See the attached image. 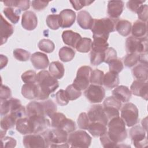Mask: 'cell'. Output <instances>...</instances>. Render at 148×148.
<instances>
[{
	"label": "cell",
	"instance_id": "cell-1",
	"mask_svg": "<svg viewBox=\"0 0 148 148\" xmlns=\"http://www.w3.org/2000/svg\"><path fill=\"white\" fill-rule=\"evenodd\" d=\"M37 83L39 87V94L36 99L45 100L50 94L54 92L59 87L57 79H55L49 71L43 70L37 74Z\"/></svg>",
	"mask_w": 148,
	"mask_h": 148
},
{
	"label": "cell",
	"instance_id": "cell-5",
	"mask_svg": "<svg viewBox=\"0 0 148 148\" xmlns=\"http://www.w3.org/2000/svg\"><path fill=\"white\" fill-rule=\"evenodd\" d=\"M91 137L83 130H77L69 134L67 143L72 147H88L91 143Z\"/></svg>",
	"mask_w": 148,
	"mask_h": 148
},
{
	"label": "cell",
	"instance_id": "cell-37",
	"mask_svg": "<svg viewBox=\"0 0 148 148\" xmlns=\"http://www.w3.org/2000/svg\"><path fill=\"white\" fill-rule=\"evenodd\" d=\"M17 120L10 114L5 115L1 121V130L7 131L10 128L14 127L16 123Z\"/></svg>",
	"mask_w": 148,
	"mask_h": 148
},
{
	"label": "cell",
	"instance_id": "cell-36",
	"mask_svg": "<svg viewBox=\"0 0 148 148\" xmlns=\"http://www.w3.org/2000/svg\"><path fill=\"white\" fill-rule=\"evenodd\" d=\"M92 42V40L90 38H82L78 42L76 49L80 53H88L91 49Z\"/></svg>",
	"mask_w": 148,
	"mask_h": 148
},
{
	"label": "cell",
	"instance_id": "cell-48",
	"mask_svg": "<svg viewBox=\"0 0 148 148\" xmlns=\"http://www.w3.org/2000/svg\"><path fill=\"white\" fill-rule=\"evenodd\" d=\"M105 53H97L91 50L90 53V62L93 65H99L104 62Z\"/></svg>",
	"mask_w": 148,
	"mask_h": 148
},
{
	"label": "cell",
	"instance_id": "cell-46",
	"mask_svg": "<svg viewBox=\"0 0 148 148\" xmlns=\"http://www.w3.org/2000/svg\"><path fill=\"white\" fill-rule=\"evenodd\" d=\"M13 54L14 57L19 61H27L30 57V53L22 49L14 50Z\"/></svg>",
	"mask_w": 148,
	"mask_h": 148
},
{
	"label": "cell",
	"instance_id": "cell-31",
	"mask_svg": "<svg viewBox=\"0 0 148 148\" xmlns=\"http://www.w3.org/2000/svg\"><path fill=\"white\" fill-rule=\"evenodd\" d=\"M49 72L56 79H61L64 75V65L59 61H53L49 65Z\"/></svg>",
	"mask_w": 148,
	"mask_h": 148
},
{
	"label": "cell",
	"instance_id": "cell-49",
	"mask_svg": "<svg viewBox=\"0 0 148 148\" xmlns=\"http://www.w3.org/2000/svg\"><path fill=\"white\" fill-rule=\"evenodd\" d=\"M90 122L86 113L83 112L79 114L77 119V124L80 129L87 130Z\"/></svg>",
	"mask_w": 148,
	"mask_h": 148
},
{
	"label": "cell",
	"instance_id": "cell-8",
	"mask_svg": "<svg viewBox=\"0 0 148 148\" xmlns=\"http://www.w3.org/2000/svg\"><path fill=\"white\" fill-rule=\"evenodd\" d=\"M92 69L89 66H82L80 67L76 73V77L74 79L73 85L79 90H84L87 88L90 84V76Z\"/></svg>",
	"mask_w": 148,
	"mask_h": 148
},
{
	"label": "cell",
	"instance_id": "cell-26",
	"mask_svg": "<svg viewBox=\"0 0 148 148\" xmlns=\"http://www.w3.org/2000/svg\"><path fill=\"white\" fill-rule=\"evenodd\" d=\"M26 113L28 117L36 116H45L44 108L42 102L36 101L31 102L27 105Z\"/></svg>",
	"mask_w": 148,
	"mask_h": 148
},
{
	"label": "cell",
	"instance_id": "cell-19",
	"mask_svg": "<svg viewBox=\"0 0 148 148\" xmlns=\"http://www.w3.org/2000/svg\"><path fill=\"white\" fill-rule=\"evenodd\" d=\"M61 27L62 28H69L71 27L75 21L76 13L75 12L69 9L62 10L60 14Z\"/></svg>",
	"mask_w": 148,
	"mask_h": 148
},
{
	"label": "cell",
	"instance_id": "cell-40",
	"mask_svg": "<svg viewBox=\"0 0 148 148\" xmlns=\"http://www.w3.org/2000/svg\"><path fill=\"white\" fill-rule=\"evenodd\" d=\"M39 49L47 53L53 52L55 49V45L53 41L47 39H43L38 43Z\"/></svg>",
	"mask_w": 148,
	"mask_h": 148
},
{
	"label": "cell",
	"instance_id": "cell-4",
	"mask_svg": "<svg viewBox=\"0 0 148 148\" xmlns=\"http://www.w3.org/2000/svg\"><path fill=\"white\" fill-rule=\"evenodd\" d=\"M116 24L115 20L110 18L94 19L91 28L93 35L109 38V34L116 30Z\"/></svg>",
	"mask_w": 148,
	"mask_h": 148
},
{
	"label": "cell",
	"instance_id": "cell-59",
	"mask_svg": "<svg viewBox=\"0 0 148 148\" xmlns=\"http://www.w3.org/2000/svg\"><path fill=\"white\" fill-rule=\"evenodd\" d=\"M32 8L38 11L42 10L44 9L49 3V2L41 1H32L31 2Z\"/></svg>",
	"mask_w": 148,
	"mask_h": 148
},
{
	"label": "cell",
	"instance_id": "cell-56",
	"mask_svg": "<svg viewBox=\"0 0 148 148\" xmlns=\"http://www.w3.org/2000/svg\"><path fill=\"white\" fill-rule=\"evenodd\" d=\"M146 1H129L127 3L128 9L135 13H136L139 8Z\"/></svg>",
	"mask_w": 148,
	"mask_h": 148
},
{
	"label": "cell",
	"instance_id": "cell-32",
	"mask_svg": "<svg viewBox=\"0 0 148 148\" xmlns=\"http://www.w3.org/2000/svg\"><path fill=\"white\" fill-rule=\"evenodd\" d=\"M87 130L94 137H100L107 131V128L101 123L91 122Z\"/></svg>",
	"mask_w": 148,
	"mask_h": 148
},
{
	"label": "cell",
	"instance_id": "cell-9",
	"mask_svg": "<svg viewBox=\"0 0 148 148\" xmlns=\"http://www.w3.org/2000/svg\"><path fill=\"white\" fill-rule=\"evenodd\" d=\"M126 51L128 54H142L147 52V39H140L130 36L126 39Z\"/></svg>",
	"mask_w": 148,
	"mask_h": 148
},
{
	"label": "cell",
	"instance_id": "cell-25",
	"mask_svg": "<svg viewBox=\"0 0 148 148\" xmlns=\"http://www.w3.org/2000/svg\"><path fill=\"white\" fill-rule=\"evenodd\" d=\"M92 37L94 40L91 45L92 51L97 53H105L109 47V44L107 42L108 38L95 35H93Z\"/></svg>",
	"mask_w": 148,
	"mask_h": 148
},
{
	"label": "cell",
	"instance_id": "cell-33",
	"mask_svg": "<svg viewBox=\"0 0 148 148\" xmlns=\"http://www.w3.org/2000/svg\"><path fill=\"white\" fill-rule=\"evenodd\" d=\"M132 28L131 23L128 20H120L117 21L115 29L119 34L123 36H127L131 33Z\"/></svg>",
	"mask_w": 148,
	"mask_h": 148
},
{
	"label": "cell",
	"instance_id": "cell-57",
	"mask_svg": "<svg viewBox=\"0 0 148 148\" xmlns=\"http://www.w3.org/2000/svg\"><path fill=\"white\" fill-rule=\"evenodd\" d=\"M11 96H12V92H11L10 89L8 87L1 84V93H0L1 101L7 100L9 98H10Z\"/></svg>",
	"mask_w": 148,
	"mask_h": 148
},
{
	"label": "cell",
	"instance_id": "cell-6",
	"mask_svg": "<svg viewBox=\"0 0 148 148\" xmlns=\"http://www.w3.org/2000/svg\"><path fill=\"white\" fill-rule=\"evenodd\" d=\"M51 126L55 128H60L70 134L76 130V124L72 120L67 119L62 113L56 112L51 117Z\"/></svg>",
	"mask_w": 148,
	"mask_h": 148
},
{
	"label": "cell",
	"instance_id": "cell-10",
	"mask_svg": "<svg viewBox=\"0 0 148 148\" xmlns=\"http://www.w3.org/2000/svg\"><path fill=\"white\" fill-rule=\"evenodd\" d=\"M129 134L135 147L141 148L147 146V140L146 131L143 127L140 125H135L130 130Z\"/></svg>",
	"mask_w": 148,
	"mask_h": 148
},
{
	"label": "cell",
	"instance_id": "cell-34",
	"mask_svg": "<svg viewBox=\"0 0 148 148\" xmlns=\"http://www.w3.org/2000/svg\"><path fill=\"white\" fill-rule=\"evenodd\" d=\"M5 6L10 8H17L19 11H24L29 9L30 6V1L28 0H9L3 2Z\"/></svg>",
	"mask_w": 148,
	"mask_h": 148
},
{
	"label": "cell",
	"instance_id": "cell-51",
	"mask_svg": "<svg viewBox=\"0 0 148 148\" xmlns=\"http://www.w3.org/2000/svg\"><path fill=\"white\" fill-rule=\"evenodd\" d=\"M100 141L101 143V145L103 147H116L117 144L116 143L114 142L109 136L108 131H106L105 133H104L102 135L100 136Z\"/></svg>",
	"mask_w": 148,
	"mask_h": 148
},
{
	"label": "cell",
	"instance_id": "cell-28",
	"mask_svg": "<svg viewBox=\"0 0 148 148\" xmlns=\"http://www.w3.org/2000/svg\"><path fill=\"white\" fill-rule=\"evenodd\" d=\"M132 36L138 38L143 39L147 38V24L140 20L136 21L131 28Z\"/></svg>",
	"mask_w": 148,
	"mask_h": 148
},
{
	"label": "cell",
	"instance_id": "cell-12",
	"mask_svg": "<svg viewBox=\"0 0 148 148\" xmlns=\"http://www.w3.org/2000/svg\"><path fill=\"white\" fill-rule=\"evenodd\" d=\"M87 116L91 122H99L105 125H108V119L102 105H94L88 110Z\"/></svg>",
	"mask_w": 148,
	"mask_h": 148
},
{
	"label": "cell",
	"instance_id": "cell-47",
	"mask_svg": "<svg viewBox=\"0 0 148 148\" xmlns=\"http://www.w3.org/2000/svg\"><path fill=\"white\" fill-rule=\"evenodd\" d=\"M139 61V54L137 53L128 54L124 60V64L127 67L135 65Z\"/></svg>",
	"mask_w": 148,
	"mask_h": 148
},
{
	"label": "cell",
	"instance_id": "cell-29",
	"mask_svg": "<svg viewBox=\"0 0 148 148\" xmlns=\"http://www.w3.org/2000/svg\"><path fill=\"white\" fill-rule=\"evenodd\" d=\"M120 82L119 74L113 72L109 71L103 77V84L108 89H112L118 86Z\"/></svg>",
	"mask_w": 148,
	"mask_h": 148
},
{
	"label": "cell",
	"instance_id": "cell-58",
	"mask_svg": "<svg viewBox=\"0 0 148 148\" xmlns=\"http://www.w3.org/2000/svg\"><path fill=\"white\" fill-rule=\"evenodd\" d=\"M1 139L2 147H14L16 145V140L13 138L6 136Z\"/></svg>",
	"mask_w": 148,
	"mask_h": 148
},
{
	"label": "cell",
	"instance_id": "cell-43",
	"mask_svg": "<svg viewBox=\"0 0 148 148\" xmlns=\"http://www.w3.org/2000/svg\"><path fill=\"white\" fill-rule=\"evenodd\" d=\"M103 107L114 108L119 110L121 107V102L116 99L113 96L108 97L104 100Z\"/></svg>",
	"mask_w": 148,
	"mask_h": 148
},
{
	"label": "cell",
	"instance_id": "cell-18",
	"mask_svg": "<svg viewBox=\"0 0 148 148\" xmlns=\"http://www.w3.org/2000/svg\"><path fill=\"white\" fill-rule=\"evenodd\" d=\"M122 1H110L108 4V14L110 18L116 20L121 16L124 8Z\"/></svg>",
	"mask_w": 148,
	"mask_h": 148
},
{
	"label": "cell",
	"instance_id": "cell-27",
	"mask_svg": "<svg viewBox=\"0 0 148 148\" xmlns=\"http://www.w3.org/2000/svg\"><path fill=\"white\" fill-rule=\"evenodd\" d=\"M16 128L17 131L23 135L33 134L31 123L28 117H23L16 121Z\"/></svg>",
	"mask_w": 148,
	"mask_h": 148
},
{
	"label": "cell",
	"instance_id": "cell-23",
	"mask_svg": "<svg viewBox=\"0 0 148 148\" xmlns=\"http://www.w3.org/2000/svg\"><path fill=\"white\" fill-rule=\"evenodd\" d=\"M62 38L64 43L71 46L73 48H76L78 42L82 38L80 34L72 30L64 31L62 34Z\"/></svg>",
	"mask_w": 148,
	"mask_h": 148
},
{
	"label": "cell",
	"instance_id": "cell-38",
	"mask_svg": "<svg viewBox=\"0 0 148 148\" xmlns=\"http://www.w3.org/2000/svg\"><path fill=\"white\" fill-rule=\"evenodd\" d=\"M104 77V73L103 71L98 69L92 71L90 82L92 84H96L99 86L103 85Z\"/></svg>",
	"mask_w": 148,
	"mask_h": 148
},
{
	"label": "cell",
	"instance_id": "cell-20",
	"mask_svg": "<svg viewBox=\"0 0 148 148\" xmlns=\"http://www.w3.org/2000/svg\"><path fill=\"white\" fill-rule=\"evenodd\" d=\"M39 87L38 84L25 83L21 88V94L28 99H37L39 94Z\"/></svg>",
	"mask_w": 148,
	"mask_h": 148
},
{
	"label": "cell",
	"instance_id": "cell-2",
	"mask_svg": "<svg viewBox=\"0 0 148 148\" xmlns=\"http://www.w3.org/2000/svg\"><path fill=\"white\" fill-rule=\"evenodd\" d=\"M41 135L45 138L48 147H68L69 146L67 143L68 132L60 128H55L52 130L47 129Z\"/></svg>",
	"mask_w": 148,
	"mask_h": 148
},
{
	"label": "cell",
	"instance_id": "cell-30",
	"mask_svg": "<svg viewBox=\"0 0 148 148\" xmlns=\"http://www.w3.org/2000/svg\"><path fill=\"white\" fill-rule=\"evenodd\" d=\"M133 76L139 81L146 82L147 80L148 66L147 64H140L135 66L132 69Z\"/></svg>",
	"mask_w": 148,
	"mask_h": 148
},
{
	"label": "cell",
	"instance_id": "cell-15",
	"mask_svg": "<svg viewBox=\"0 0 148 148\" xmlns=\"http://www.w3.org/2000/svg\"><path fill=\"white\" fill-rule=\"evenodd\" d=\"M130 91L134 95L140 97L145 100H147L148 84L147 82L134 80L131 86Z\"/></svg>",
	"mask_w": 148,
	"mask_h": 148
},
{
	"label": "cell",
	"instance_id": "cell-42",
	"mask_svg": "<svg viewBox=\"0 0 148 148\" xmlns=\"http://www.w3.org/2000/svg\"><path fill=\"white\" fill-rule=\"evenodd\" d=\"M3 12L5 14V16L13 23V24H16L18 23L20 16L19 13L20 12L16 10V12L14 10V9L13 8L8 7L3 9Z\"/></svg>",
	"mask_w": 148,
	"mask_h": 148
},
{
	"label": "cell",
	"instance_id": "cell-52",
	"mask_svg": "<svg viewBox=\"0 0 148 148\" xmlns=\"http://www.w3.org/2000/svg\"><path fill=\"white\" fill-rule=\"evenodd\" d=\"M56 98L57 103L61 106L66 105L69 103V99L66 95L65 91L60 90L56 94Z\"/></svg>",
	"mask_w": 148,
	"mask_h": 148
},
{
	"label": "cell",
	"instance_id": "cell-50",
	"mask_svg": "<svg viewBox=\"0 0 148 148\" xmlns=\"http://www.w3.org/2000/svg\"><path fill=\"white\" fill-rule=\"evenodd\" d=\"M109 71L113 72L119 74L123 69V64L121 61L119 59H115L110 61L109 64Z\"/></svg>",
	"mask_w": 148,
	"mask_h": 148
},
{
	"label": "cell",
	"instance_id": "cell-45",
	"mask_svg": "<svg viewBox=\"0 0 148 148\" xmlns=\"http://www.w3.org/2000/svg\"><path fill=\"white\" fill-rule=\"evenodd\" d=\"M21 79L25 83H35L37 82V74L34 71L28 70L22 74Z\"/></svg>",
	"mask_w": 148,
	"mask_h": 148
},
{
	"label": "cell",
	"instance_id": "cell-55",
	"mask_svg": "<svg viewBox=\"0 0 148 148\" xmlns=\"http://www.w3.org/2000/svg\"><path fill=\"white\" fill-rule=\"evenodd\" d=\"M70 2L72 5L73 8L76 10H79L86 6L90 5V4L93 3L94 1H86V0H78V1H70Z\"/></svg>",
	"mask_w": 148,
	"mask_h": 148
},
{
	"label": "cell",
	"instance_id": "cell-17",
	"mask_svg": "<svg viewBox=\"0 0 148 148\" xmlns=\"http://www.w3.org/2000/svg\"><path fill=\"white\" fill-rule=\"evenodd\" d=\"M31 61L34 67L37 69H46L49 65V60L46 54L41 52H36L31 56Z\"/></svg>",
	"mask_w": 148,
	"mask_h": 148
},
{
	"label": "cell",
	"instance_id": "cell-35",
	"mask_svg": "<svg viewBox=\"0 0 148 148\" xmlns=\"http://www.w3.org/2000/svg\"><path fill=\"white\" fill-rule=\"evenodd\" d=\"M75 55V51L69 47L64 46L61 47L58 52L60 59L62 62H69L73 60Z\"/></svg>",
	"mask_w": 148,
	"mask_h": 148
},
{
	"label": "cell",
	"instance_id": "cell-61",
	"mask_svg": "<svg viewBox=\"0 0 148 148\" xmlns=\"http://www.w3.org/2000/svg\"><path fill=\"white\" fill-rule=\"evenodd\" d=\"M1 69H2L3 68L6 66L8 62V58L6 56H3L2 54L1 55Z\"/></svg>",
	"mask_w": 148,
	"mask_h": 148
},
{
	"label": "cell",
	"instance_id": "cell-3",
	"mask_svg": "<svg viewBox=\"0 0 148 148\" xmlns=\"http://www.w3.org/2000/svg\"><path fill=\"white\" fill-rule=\"evenodd\" d=\"M108 126V135L114 142L118 143L125 140L127 137L125 124L121 117L119 116L112 119Z\"/></svg>",
	"mask_w": 148,
	"mask_h": 148
},
{
	"label": "cell",
	"instance_id": "cell-7",
	"mask_svg": "<svg viewBox=\"0 0 148 148\" xmlns=\"http://www.w3.org/2000/svg\"><path fill=\"white\" fill-rule=\"evenodd\" d=\"M138 109L134 103L128 102L121 108V118L128 127L135 125L138 122Z\"/></svg>",
	"mask_w": 148,
	"mask_h": 148
},
{
	"label": "cell",
	"instance_id": "cell-22",
	"mask_svg": "<svg viewBox=\"0 0 148 148\" xmlns=\"http://www.w3.org/2000/svg\"><path fill=\"white\" fill-rule=\"evenodd\" d=\"M112 95L122 102H127L131 97L132 93L129 88L125 86H119L112 91Z\"/></svg>",
	"mask_w": 148,
	"mask_h": 148
},
{
	"label": "cell",
	"instance_id": "cell-41",
	"mask_svg": "<svg viewBox=\"0 0 148 148\" xmlns=\"http://www.w3.org/2000/svg\"><path fill=\"white\" fill-rule=\"evenodd\" d=\"M43 105L45 116H48L50 118L57 112V106L52 100H47L43 102H42Z\"/></svg>",
	"mask_w": 148,
	"mask_h": 148
},
{
	"label": "cell",
	"instance_id": "cell-13",
	"mask_svg": "<svg viewBox=\"0 0 148 148\" xmlns=\"http://www.w3.org/2000/svg\"><path fill=\"white\" fill-rule=\"evenodd\" d=\"M23 142L26 148L49 147L43 136L39 134H28L24 137Z\"/></svg>",
	"mask_w": 148,
	"mask_h": 148
},
{
	"label": "cell",
	"instance_id": "cell-54",
	"mask_svg": "<svg viewBox=\"0 0 148 148\" xmlns=\"http://www.w3.org/2000/svg\"><path fill=\"white\" fill-rule=\"evenodd\" d=\"M147 9L148 7L147 5H142L140 6L136 13L140 21L146 23L147 20Z\"/></svg>",
	"mask_w": 148,
	"mask_h": 148
},
{
	"label": "cell",
	"instance_id": "cell-11",
	"mask_svg": "<svg viewBox=\"0 0 148 148\" xmlns=\"http://www.w3.org/2000/svg\"><path fill=\"white\" fill-rule=\"evenodd\" d=\"M84 95L91 103H99L105 97V90L103 87L99 85H90L84 91Z\"/></svg>",
	"mask_w": 148,
	"mask_h": 148
},
{
	"label": "cell",
	"instance_id": "cell-39",
	"mask_svg": "<svg viewBox=\"0 0 148 148\" xmlns=\"http://www.w3.org/2000/svg\"><path fill=\"white\" fill-rule=\"evenodd\" d=\"M47 25L51 29L56 30L61 27L60 18L59 14H50L46 18Z\"/></svg>",
	"mask_w": 148,
	"mask_h": 148
},
{
	"label": "cell",
	"instance_id": "cell-60",
	"mask_svg": "<svg viewBox=\"0 0 148 148\" xmlns=\"http://www.w3.org/2000/svg\"><path fill=\"white\" fill-rule=\"evenodd\" d=\"M1 101V115L3 116L10 112V103L9 99Z\"/></svg>",
	"mask_w": 148,
	"mask_h": 148
},
{
	"label": "cell",
	"instance_id": "cell-16",
	"mask_svg": "<svg viewBox=\"0 0 148 148\" xmlns=\"http://www.w3.org/2000/svg\"><path fill=\"white\" fill-rule=\"evenodd\" d=\"M38 25V18L35 13L32 11H27L22 15L21 25L26 30L32 31Z\"/></svg>",
	"mask_w": 148,
	"mask_h": 148
},
{
	"label": "cell",
	"instance_id": "cell-24",
	"mask_svg": "<svg viewBox=\"0 0 148 148\" xmlns=\"http://www.w3.org/2000/svg\"><path fill=\"white\" fill-rule=\"evenodd\" d=\"M13 27L3 17L2 14H1V45L6 42L8 39L13 34Z\"/></svg>",
	"mask_w": 148,
	"mask_h": 148
},
{
	"label": "cell",
	"instance_id": "cell-14",
	"mask_svg": "<svg viewBox=\"0 0 148 148\" xmlns=\"http://www.w3.org/2000/svg\"><path fill=\"white\" fill-rule=\"evenodd\" d=\"M33 129V134H39L42 133L51 126V123L49 119L45 116H36L28 117Z\"/></svg>",
	"mask_w": 148,
	"mask_h": 148
},
{
	"label": "cell",
	"instance_id": "cell-21",
	"mask_svg": "<svg viewBox=\"0 0 148 148\" xmlns=\"http://www.w3.org/2000/svg\"><path fill=\"white\" fill-rule=\"evenodd\" d=\"M77 21L78 25L82 28L84 29H91L94 19L88 12L82 10L77 13Z\"/></svg>",
	"mask_w": 148,
	"mask_h": 148
},
{
	"label": "cell",
	"instance_id": "cell-53",
	"mask_svg": "<svg viewBox=\"0 0 148 148\" xmlns=\"http://www.w3.org/2000/svg\"><path fill=\"white\" fill-rule=\"evenodd\" d=\"M117 52L113 47H108L105 52L104 62L109 64L110 61L117 59Z\"/></svg>",
	"mask_w": 148,
	"mask_h": 148
},
{
	"label": "cell",
	"instance_id": "cell-44",
	"mask_svg": "<svg viewBox=\"0 0 148 148\" xmlns=\"http://www.w3.org/2000/svg\"><path fill=\"white\" fill-rule=\"evenodd\" d=\"M65 91L68 99L70 101L75 100L79 98L82 95L81 91L75 87L73 84L68 86Z\"/></svg>",
	"mask_w": 148,
	"mask_h": 148
}]
</instances>
